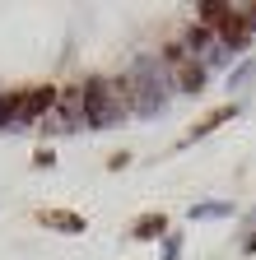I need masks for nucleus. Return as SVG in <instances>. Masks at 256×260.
I'll use <instances>...</instances> for the list:
<instances>
[{"mask_svg":"<svg viewBox=\"0 0 256 260\" xmlns=\"http://www.w3.org/2000/svg\"><path fill=\"white\" fill-rule=\"evenodd\" d=\"M126 93H131V107L140 116H154V112H163L168 107V75H163V65L158 60H135V75L131 84H126Z\"/></svg>","mask_w":256,"mask_h":260,"instance_id":"nucleus-1","label":"nucleus"},{"mask_svg":"<svg viewBox=\"0 0 256 260\" xmlns=\"http://www.w3.org/2000/svg\"><path fill=\"white\" fill-rule=\"evenodd\" d=\"M84 88V116H89V125H117L121 116H126V88H112L107 79H89V84H79Z\"/></svg>","mask_w":256,"mask_h":260,"instance_id":"nucleus-2","label":"nucleus"},{"mask_svg":"<svg viewBox=\"0 0 256 260\" xmlns=\"http://www.w3.org/2000/svg\"><path fill=\"white\" fill-rule=\"evenodd\" d=\"M173 60H177V88H186V93H201L205 88V65H196V60H186L177 47L168 51Z\"/></svg>","mask_w":256,"mask_h":260,"instance_id":"nucleus-3","label":"nucleus"},{"mask_svg":"<svg viewBox=\"0 0 256 260\" xmlns=\"http://www.w3.org/2000/svg\"><path fill=\"white\" fill-rule=\"evenodd\" d=\"M51 103H56V88H33V93H23V98H19V125H23V121H38Z\"/></svg>","mask_w":256,"mask_h":260,"instance_id":"nucleus-4","label":"nucleus"},{"mask_svg":"<svg viewBox=\"0 0 256 260\" xmlns=\"http://www.w3.org/2000/svg\"><path fill=\"white\" fill-rule=\"evenodd\" d=\"M42 223L47 228H61V233H84V218L79 214H66V209H42Z\"/></svg>","mask_w":256,"mask_h":260,"instance_id":"nucleus-5","label":"nucleus"},{"mask_svg":"<svg viewBox=\"0 0 256 260\" xmlns=\"http://www.w3.org/2000/svg\"><path fill=\"white\" fill-rule=\"evenodd\" d=\"M163 233H168V218H163V214H145V218L135 223V233H131V237L154 242V237H163Z\"/></svg>","mask_w":256,"mask_h":260,"instance_id":"nucleus-6","label":"nucleus"},{"mask_svg":"<svg viewBox=\"0 0 256 260\" xmlns=\"http://www.w3.org/2000/svg\"><path fill=\"white\" fill-rule=\"evenodd\" d=\"M19 125V98H0V130Z\"/></svg>","mask_w":256,"mask_h":260,"instance_id":"nucleus-7","label":"nucleus"},{"mask_svg":"<svg viewBox=\"0 0 256 260\" xmlns=\"http://www.w3.org/2000/svg\"><path fill=\"white\" fill-rule=\"evenodd\" d=\"M205 23H223V14H229V5H219V0H205V5H196Z\"/></svg>","mask_w":256,"mask_h":260,"instance_id":"nucleus-8","label":"nucleus"},{"mask_svg":"<svg viewBox=\"0 0 256 260\" xmlns=\"http://www.w3.org/2000/svg\"><path fill=\"white\" fill-rule=\"evenodd\" d=\"M229 116H233V107H219V112H214V116H205V121H201V125H196V135H210V130H214V125H219V121H229Z\"/></svg>","mask_w":256,"mask_h":260,"instance_id":"nucleus-9","label":"nucleus"},{"mask_svg":"<svg viewBox=\"0 0 256 260\" xmlns=\"http://www.w3.org/2000/svg\"><path fill=\"white\" fill-rule=\"evenodd\" d=\"M229 214V205H196L191 209V218H223Z\"/></svg>","mask_w":256,"mask_h":260,"instance_id":"nucleus-10","label":"nucleus"},{"mask_svg":"<svg viewBox=\"0 0 256 260\" xmlns=\"http://www.w3.org/2000/svg\"><path fill=\"white\" fill-rule=\"evenodd\" d=\"M256 75V60H247V65H238V70H233V84H247Z\"/></svg>","mask_w":256,"mask_h":260,"instance_id":"nucleus-11","label":"nucleus"},{"mask_svg":"<svg viewBox=\"0 0 256 260\" xmlns=\"http://www.w3.org/2000/svg\"><path fill=\"white\" fill-rule=\"evenodd\" d=\"M186 42H191V47H196V51H201V47L210 42V32H205V28H191V38H186Z\"/></svg>","mask_w":256,"mask_h":260,"instance_id":"nucleus-12","label":"nucleus"},{"mask_svg":"<svg viewBox=\"0 0 256 260\" xmlns=\"http://www.w3.org/2000/svg\"><path fill=\"white\" fill-rule=\"evenodd\" d=\"M251 28H256V19H251Z\"/></svg>","mask_w":256,"mask_h":260,"instance_id":"nucleus-13","label":"nucleus"}]
</instances>
